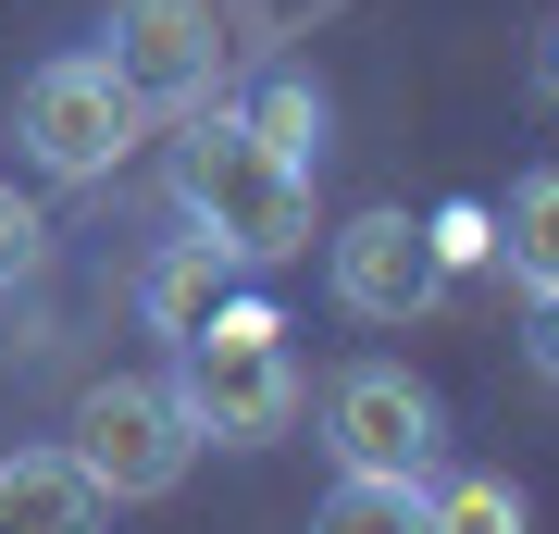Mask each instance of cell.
<instances>
[{"mask_svg":"<svg viewBox=\"0 0 559 534\" xmlns=\"http://www.w3.org/2000/svg\"><path fill=\"white\" fill-rule=\"evenodd\" d=\"M175 212H187V237L212 261H237V274H274V261L311 249V175H286V162L249 138V112H224V99H200L187 138H175Z\"/></svg>","mask_w":559,"mask_h":534,"instance_id":"cell-1","label":"cell"},{"mask_svg":"<svg viewBox=\"0 0 559 534\" xmlns=\"http://www.w3.org/2000/svg\"><path fill=\"white\" fill-rule=\"evenodd\" d=\"M175 397H187V423H200V448H274L311 385H299L286 323L261 311V298H224L200 336L175 348Z\"/></svg>","mask_w":559,"mask_h":534,"instance_id":"cell-2","label":"cell"},{"mask_svg":"<svg viewBox=\"0 0 559 534\" xmlns=\"http://www.w3.org/2000/svg\"><path fill=\"white\" fill-rule=\"evenodd\" d=\"M75 473L112 497V510H138V497H175L187 485V460H200V423H187V397L175 373H100L75 397Z\"/></svg>","mask_w":559,"mask_h":534,"instance_id":"cell-3","label":"cell"},{"mask_svg":"<svg viewBox=\"0 0 559 534\" xmlns=\"http://www.w3.org/2000/svg\"><path fill=\"white\" fill-rule=\"evenodd\" d=\"M323 460L360 485H423L448 460V411L436 385L411 373V360H348L336 385H323Z\"/></svg>","mask_w":559,"mask_h":534,"instance_id":"cell-4","label":"cell"},{"mask_svg":"<svg viewBox=\"0 0 559 534\" xmlns=\"http://www.w3.org/2000/svg\"><path fill=\"white\" fill-rule=\"evenodd\" d=\"M138 99L112 87V62L100 50H62V62H38L25 75V99H13V138H25V162H38L50 187H100L124 150H138Z\"/></svg>","mask_w":559,"mask_h":534,"instance_id":"cell-5","label":"cell"},{"mask_svg":"<svg viewBox=\"0 0 559 534\" xmlns=\"http://www.w3.org/2000/svg\"><path fill=\"white\" fill-rule=\"evenodd\" d=\"M100 62H112V87L138 99V112L187 124L224 87V25H212V0H112L100 13Z\"/></svg>","mask_w":559,"mask_h":534,"instance_id":"cell-6","label":"cell"},{"mask_svg":"<svg viewBox=\"0 0 559 534\" xmlns=\"http://www.w3.org/2000/svg\"><path fill=\"white\" fill-rule=\"evenodd\" d=\"M323 286H336V311H360V323H423L448 298V261H436V237H423L411 212H348L336 237H323Z\"/></svg>","mask_w":559,"mask_h":534,"instance_id":"cell-7","label":"cell"},{"mask_svg":"<svg viewBox=\"0 0 559 534\" xmlns=\"http://www.w3.org/2000/svg\"><path fill=\"white\" fill-rule=\"evenodd\" d=\"M0 534H112V497L75 473V448H0Z\"/></svg>","mask_w":559,"mask_h":534,"instance_id":"cell-8","label":"cell"},{"mask_svg":"<svg viewBox=\"0 0 559 534\" xmlns=\"http://www.w3.org/2000/svg\"><path fill=\"white\" fill-rule=\"evenodd\" d=\"M224 298H237V261H212L200 237H162V249L138 261V323H150V336H175V348L200 336Z\"/></svg>","mask_w":559,"mask_h":534,"instance_id":"cell-9","label":"cell"},{"mask_svg":"<svg viewBox=\"0 0 559 534\" xmlns=\"http://www.w3.org/2000/svg\"><path fill=\"white\" fill-rule=\"evenodd\" d=\"M423 522L436 534H535V497L510 473H485V460H436L423 473Z\"/></svg>","mask_w":559,"mask_h":534,"instance_id":"cell-10","label":"cell"},{"mask_svg":"<svg viewBox=\"0 0 559 534\" xmlns=\"http://www.w3.org/2000/svg\"><path fill=\"white\" fill-rule=\"evenodd\" d=\"M498 261L522 274V298H559V162H535V175L510 187V212H498Z\"/></svg>","mask_w":559,"mask_h":534,"instance_id":"cell-11","label":"cell"},{"mask_svg":"<svg viewBox=\"0 0 559 534\" xmlns=\"http://www.w3.org/2000/svg\"><path fill=\"white\" fill-rule=\"evenodd\" d=\"M237 112H249V138L274 150L286 175H323V87H311V75H261Z\"/></svg>","mask_w":559,"mask_h":534,"instance_id":"cell-12","label":"cell"},{"mask_svg":"<svg viewBox=\"0 0 559 534\" xmlns=\"http://www.w3.org/2000/svg\"><path fill=\"white\" fill-rule=\"evenodd\" d=\"M311 534H436V522H423V485H360V473H336V497L311 510Z\"/></svg>","mask_w":559,"mask_h":534,"instance_id":"cell-13","label":"cell"},{"mask_svg":"<svg viewBox=\"0 0 559 534\" xmlns=\"http://www.w3.org/2000/svg\"><path fill=\"white\" fill-rule=\"evenodd\" d=\"M38 261H50V224H38V199L0 175V298H13V286H38Z\"/></svg>","mask_w":559,"mask_h":534,"instance_id":"cell-14","label":"cell"},{"mask_svg":"<svg viewBox=\"0 0 559 534\" xmlns=\"http://www.w3.org/2000/svg\"><path fill=\"white\" fill-rule=\"evenodd\" d=\"M522 360H535V385H559V298H535V323H522Z\"/></svg>","mask_w":559,"mask_h":534,"instance_id":"cell-15","label":"cell"},{"mask_svg":"<svg viewBox=\"0 0 559 534\" xmlns=\"http://www.w3.org/2000/svg\"><path fill=\"white\" fill-rule=\"evenodd\" d=\"M547 87H559V25H547Z\"/></svg>","mask_w":559,"mask_h":534,"instance_id":"cell-16","label":"cell"}]
</instances>
